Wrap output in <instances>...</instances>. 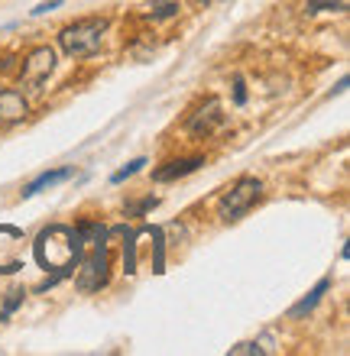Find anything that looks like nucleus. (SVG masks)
<instances>
[{"label":"nucleus","mask_w":350,"mask_h":356,"mask_svg":"<svg viewBox=\"0 0 350 356\" xmlns=\"http://www.w3.org/2000/svg\"><path fill=\"white\" fill-rule=\"evenodd\" d=\"M33 256L42 269L52 272H72L81 256V246L75 243V230L65 224H52L36 236L33 243Z\"/></svg>","instance_id":"obj_1"},{"label":"nucleus","mask_w":350,"mask_h":356,"mask_svg":"<svg viewBox=\"0 0 350 356\" xmlns=\"http://www.w3.org/2000/svg\"><path fill=\"white\" fill-rule=\"evenodd\" d=\"M107 17H85V19H75L68 23L62 33H58V46L62 52L72 58H88L95 56L101 42H104V33H107Z\"/></svg>","instance_id":"obj_2"},{"label":"nucleus","mask_w":350,"mask_h":356,"mask_svg":"<svg viewBox=\"0 0 350 356\" xmlns=\"http://www.w3.org/2000/svg\"><path fill=\"white\" fill-rule=\"evenodd\" d=\"M260 195H263V181L260 178H250V175L237 178L234 188H228L224 197L218 201V217L221 220H240L260 201Z\"/></svg>","instance_id":"obj_3"},{"label":"nucleus","mask_w":350,"mask_h":356,"mask_svg":"<svg viewBox=\"0 0 350 356\" xmlns=\"http://www.w3.org/2000/svg\"><path fill=\"white\" fill-rule=\"evenodd\" d=\"M78 279L75 285L81 291H97L107 285V269H111V259H107V250L104 243H95L91 246V253H81L78 256Z\"/></svg>","instance_id":"obj_4"},{"label":"nucleus","mask_w":350,"mask_h":356,"mask_svg":"<svg viewBox=\"0 0 350 356\" xmlns=\"http://www.w3.org/2000/svg\"><path fill=\"white\" fill-rule=\"evenodd\" d=\"M23 243L26 236L19 227L0 224V275H13L23 269Z\"/></svg>","instance_id":"obj_5"},{"label":"nucleus","mask_w":350,"mask_h":356,"mask_svg":"<svg viewBox=\"0 0 350 356\" xmlns=\"http://www.w3.org/2000/svg\"><path fill=\"white\" fill-rule=\"evenodd\" d=\"M52 68H56V52H52L49 46H39V49H33V52L26 56V62H23L19 81L29 85V88H39L49 75H52Z\"/></svg>","instance_id":"obj_6"},{"label":"nucleus","mask_w":350,"mask_h":356,"mask_svg":"<svg viewBox=\"0 0 350 356\" xmlns=\"http://www.w3.org/2000/svg\"><path fill=\"white\" fill-rule=\"evenodd\" d=\"M224 123V113H221V101L218 97H208L205 101V107H198V111L189 117V123H185V130L191 133V136H208V133H214Z\"/></svg>","instance_id":"obj_7"},{"label":"nucleus","mask_w":350,"mask_h":356,"mask_svg":"<svg viewBox=\"0 0 350 356\" xmlns=\"http://www.w3.org/2000/svg\"><path fill=\"white\" fill-rule=\"evenodd\" d=\"M26 113H29V101L23 97V91H13V88L0 91V123L3 127L26 120Z\"/></svg>","instance_id":"obj_8"},{"label":"nucleus","mask_w":350,"mask_h":356,"mask_svg":"<svg viewBox=\"0 0 350 356\" xmlns=\"http://www.w3.org/2000/svg\"><path fill=\"white\" fill-rule=\"evenodd\" d=\"M201 165H205V159H201V156H191V159H175V162H166L162 169L152 172V178H156V181H175V178H185V175H191V172H198Z\"/></svg>","instance_id":"obj_9"},{"label":"nucleus","mask_w":350,"mask_h":356,"mask_svg":"<svg viewBox=\"0 0 350 356\" xmlns=\"http://www.w3.org/2000/svg\"><path fill=\"white\" fill-rule=\"evenodd\" d=\"M72 175H75V169H52V172H42V175H36L26 188H23V197H33V195H39V191H46V188L62 185V181H68Z\"/></svg>","instance_id":"obj_10"},{"label":"nucleus","mask_w":350,"mask_h":356,"mask_svg":"<svg viewBox=\"0 0 350 356\" xmlns=\"http://www.w3.org/2000/svg\"><path fill=\"white\" fill-rule=\"evenodd\" d=\"M328 289H331V279H321L312 291H308V295H305L302 301H299V305H295L292 311H289V318H305L308 311H315V305H318V301H321L324 295H328Z\"/></svg>","instance_id":"obj_11"},{"label":"nucleus","mask_w":350,"mask_h":356,"mask_svg":"<svg viewBox=\"0 0 350 356\" xmlns=\"http://www.w3.org/2000/svg\"><path fill=\"white\" fill-rule=\"evenodd\" d=\"M179 3L175 0H152V3H146L143 7V13L150 19H169V17H179Z\"/></svg>","instance_id":"obj_12"},{"label":"nucleus","mask_w":350,"mask_h":356,"mask_svg":"<svg viewBox=\"0 0 350 356\" xmlns=\"http://www.w3.org/2000/svg\"><path fill=\"white\" fill-rule=\"evenodd\" d=\"M150 240H152V272L162 275L166 263H162V250H166V240H162V227H150Z\"/></svg>","instance_id":"obj_13"},{"label":"nucleus","mask_w":350,"mask_h":356,"mask_svg":"<svg viewBox=\"0 0 350 356\" xmlns=\"http://www.w3.org/2000/svg\"><path fill=\"white\" fill-rule=\"evenodd\" d=\"M324 10L344 13V10H347V3H344V0H308V7H305V13H308V17H315V13H324Z\"/></svg>","instance_id":"obj_14"},{"label":"nucleus","mask_w":350,"mask_h":356,"mask_svg":"<svg viewBox=\"0 0 350 356\" xmlns=\"http://www.w3.org/2000/svg\"><path fill=\"white\" fill-rule=\"evenodd\" d=\"M143 165H146V159H133V162H127V165H123L120 172H114V175H111V185H123V181H127L130 175H136V172H140Z\"/></svg>","instance_id":"obj_15"},{"label":"nucleus","mask_w":350,"mask_h":356,"mask_svg":"<svg viewBox=\"0 0 350 356\" xmlns=\"http://www.w3.org/2000/svg\"><path fill=\"white\" fill-rule=\"evenodd\" d=\"M7 295H10V298H7V305H3V314H0V321H7L10 314H13V311L23 305V298H26V291H23V289H13V291H7Z\"/></svg>","instance_id":"obj_16"},{"label":"nucleus","mask_w":350,"mask_h":356,"mask_svg":"<svg viewBox=\"0 0 350 356\" xmlns=\"http://www.w3.org/2000/svg\"><path fill=\"white\" fill-rule=\"evenodd\" d=\"M253 353H266V347H260V343H237V347H230V356H253Z\"/></svg>","instance_id":"obj_17"},{"label":"nucleus","mask_w":350,"mask_h":356,"mask_svg":"<svg viewBox=\"0 0 350 356\" xmlns=\"http://www.w3.org/2000/svg\"><path fill=\"white\" fill-rule=\"evenodd\" d=\"M156 204H159V197H143L140 204L127 207V214H146V211H150V207H156Z\"/></svg>","instance_id":"obj_18"},{"label":"nucleus","mask_w":350,"mask_h":356,"mask_svg":"<svg viewBox=\"0 0 350 356\" xmlns=\"http://www.w3.org/2000/svg\"><path fill=\"white\" fill-rule=\"evenodd\" d=\"M234 104H237V107H244V104H246V88H244V78H240V75L234 78Z\"/></svg>","instance_id":"obj_19"},{"label":"nucleus","mask_w":350,"mask_h":356,"mask_svg":"<svg viewBox=\"0 0 350 356\" xmlns=\"http://www.w3.org/2000/svg\"><path fill=\"white\" fill-rule=\"evenodd\" d=\"M62 0H49V3H39L36 10H33V17H42V13H49V10H56Z\"/></svg>","instance_id":"obj_20"}]
</instances>
